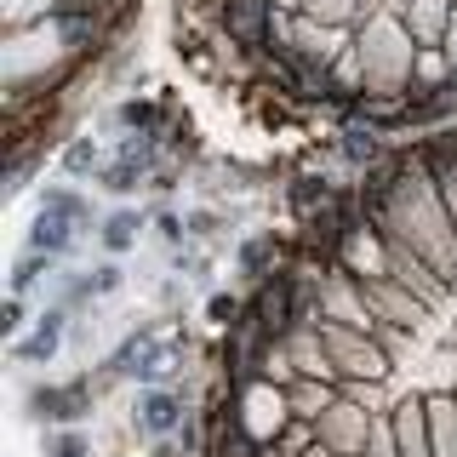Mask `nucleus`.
<instances>
[{
    "instance_id": "obj_1",
    "label": "nucleus",
    "mask_w": 457,
    "mask_h": 457,
    "mask_svg": "<svg viewBox=\"0 0 457 457\" xmlns=\"http://www.w3.org/2000/svg\"><path fill=\"white\" fill-rule=\"evenodd\" d=\"M366 223L378 228V235H389V240H406L423 263H435L440 275H446V286H457V228L446 218L440 183H435V171L423 166L418 143H411L406 161H400V178H395L389 200H383Z\"/></svg>"
},
{
    "instance_id": "obj_2",
    "label": "nucleus",
    "mask_w": 457,
    "mask_h": 457,
    "mask_svg": "<svg viewBox=\"0 0 457 457\" xmlns=\"http://www.w3.org/2000/svg\"><path fill=\"white\" fill-rule=\"evenodd\" d=\"M361 57H366V80H371L366 97H406L411 92V57H418V40H411L406 18L395 12V0L361 23Z\"/></svg>"
},
{
    "instance_id": "obj_3",
    "label": "nucleus",
    "mask_w": 457,
    "mask_h": 457,
    "mask_svg": "<svg viewBox=\"0 0 457 457\" xmlns=\"http://www.w3.org/2000/svg\"><path fill=\"white\" fill-rule=\"evenodd\" d=\"M223 395H228V406H235L240 428H246L257 446H275L286 428H292V400H286L280 383L257 378V383H240V389H223Z\"/></svg>"
},
{
    "instance_id": "obj_4",
    "label": "nucleus",
    "mask_w": 457,
    "mask_h": 457,
    "mask_svg": "<svg viewBox=\"0 0 457 457\" xmlns=\"http://www.w3.org/2000/svg\"><path fill=\"white\" fill-rule=\"evenodd\" d=\"M269 29H275V0H223L218 35L235 52H246V57L269 52Z\"/></svg>"
},
{
    "instance_id": "obj_5",
    "label": "nucleus",
    "mask_w": 457,
    "mask_h": 457,
    "mask_svg": "<svg viewBox=\"0 0 457 457\" xmlns=\"http://www.w3.org/2000/svg\"><path fill=\"white\" fill-rule=\"evenodd\" d=\"M189 395L183 389H137L132 400V428L143 440H171L183 423H189Z\"/></svg>"
},
{
    "instance_id": "obj_6",
    "label": "nucleus",
    "mask_w": 457,
    "mask_h": 457,
    "mask_svg": "<svg viewBox=\"0 0 457 457\" xmlns=\"http://www.w3.org/2000/svg\"><path fill=\"white\" fill-rule=\"evenodd\" d=\"M383 406H366V400H349V395H337V406L326 411L320 423V446H332L343 457H361L366 452V435H371V418H378Z\"/></svg>"
},
{
    "instance_id": "obj_7",
    "label": "nucleus",
    "mask_w": 457,
    "mask_h": 457,
    "mask_svg": "<svg viewBox=\"0 0 457 457\" xmlns=\"http://www.w3.org/2000/svg\"><path fill=\"white\" fill-rule=\"evenodd\" d=\"M361 286H366L371 314H378V320H389V326H406V332H418L428 314H435L418 292H411V286H400L395 275H371V280H361Z\"/></svg>"
},
{
    "instance_id": "obj_8",
    "label": "nucleus",
    "mask_w": 457,
    "mask_h": 457,
    "mask_svg": "<svg viewBox=\"0 0 457 457\" xmlns=\"http://www.w3.org/2000/svg\"><path fill=\"white\" fill-rule=\"evenodd\" d=\"M63 332H69V309L63 303L40 309L35 332H29V337H12V361H18V366H52L57 349H63Z\"/></svg>"
},
{
    "instance_id": "obj_9",
    "label": "nucleus",
    "mask_w": 457,
    "mask_h": 457,
    "mask_svg": "<svg viewBox=\"0 0 457 457\" xmlns=\"http://www.w3.org/2000/svg\"><path fill=\"white\" fill-rule=\"evenodd\" d=\"M337 269H343V275H354V280L389 275V240H383L371 223L349 228V240H343V252H337Z\"/></svg>"
},
{
    "instance_id": "obj_10",
    "label": "nucleus",
    "mask_w": 457,
    "mask_h": 457,
    "mask_svg": "<svg viewBox=\"0 0 457 457\" xmlns=\"http://www.w3.org/2000/svg\"><path fill=\"white\" fill-rule=\"evenodd\" d=\"M395 12L406 18L418 46H446V35L457 23V0H395Z\"/></svg>"
},
{
    "instance_id": "obj_11",
    "label": "nucleus",
    "mask_w": 457,
    "mask_h": 457,
    "mask_svg": "<svg viewBox=\"0 0 457 457\" xmlns=\"http://www.w3.org/2000/svg\"><path fill=\"white\" fill-rule=\"evenodd\" d=\"M80 235H86V223H75V218H63V212H46V206H40L35 223H29V252H46V257H57V263H63V257L80 246Z\"/></svg>"
},
{
    "instance_id": "obj_12",
    "label": "nucleus",
    "mask_w": 457,
    "mask_h": 457,
    "mask_svg": "<svg viewBox=\"0 0 457 457\" xmlns=\"http://www.w3.org/2000/svg\"><path fill=\"white\" fill-rule=\"evenodd\" d=\"M92 378H80V383H69V389H35L29 395V406H35V418H52V423H80L86 411H92Z\"/></svg>"
},
{
    "instance_id": "obj_13",
    "label": "nucleus",
    "mask_w": 457,
    "mask_h": 457,
    "mask_svg": "<svg viewBox=\"0 0 457 457\" xmlns=\"http://www.w3.org/2000/svg\"><path fill=\"white\" fill-rule=\"evenodd\" d=\"M395 435H400V457H435V446H428V406H423V395L395 400Z\"/></svg>"
},
{
    "instance_id": "obj_14",
    "label": "nucleus",
    "mask_w": 457,
    "mask_h": 457,
    "mask_svg": "<svg viewBox=\"0 0 457 457\" xmlns=\"http://www.w3.org/2000/svg\"><path fill=\"white\" fill-rule=\"evenodd\" d=\"M428 446L435 457H457V389H428Z\"/></svg>"
},
{
    "instance_id": "obj_15",
    "label": "nucleus",
    "mask_w": 457,
    "mask_h": 457,
    "mask_svg": "<svg viewBox=\"0 0 457 457\" xmlns=\"http://www.w3.org/2000/svg\"><path fill=\"white\" fill-rule=\"evenodd\" d=\"M337 154L354 171H366V166H378L383 154H389V143H383V132L371 120H349V126H343V137H337Z\"/></svg>"
},
{
    "instance_id": "obj_16",
    "label": "nucleus",
    "mask_w": 457,
    "mask_h": 457,
    "mask_svg": "<svg viewBox=\"0 0 457 457\" xmlns=\"http://www.w3.org/2000/svg\"><path fill=\"white\" fill-rule=\"evenodd\" d=\"M337 395H343V383H326V378H297L292 389H286V400H292V418H303V423H320L326 411L337 406Z\"/></svg>"
},
{
    "instance_id": "obj_17",
    "label": "nucleus",
    "mask_w": 457,
    "mask_h": 457,
    "mask_svg": "<svg viewBox=\"0 0 457 457\" xmlns=\"http://www.w3.org/2000/svg\"><path fill=\"white\" fill-rule=\"evenodd\" d=\"M235 269H240V275H246L252 286H257V280H269V275L280 269V240H275V235H252V240H240Z\"/></svg>"
},
{
    "instance_id": "obj_18",
    "label": "nucleus",
    "mask_w": 457,
    "mask_h": 457,
    "mask_svg": "<svg viewBox=\"0 0 457 457\" xmlns=\"http://www.w3.org/2000/svg\"><path fill=\"white\" fill-rule=\"evenodd\" d=\"M137 235H143V212H132V206L109 212V218L97 223V246H104L109 257H126V252L137 246Z\"/></svg>"
},
{
    "instance_id": "obj_19",
    "label": "nucleus",
    "mask_w": 457,
    "mask_h": 457,
    "mask_svg": "<svg viewBox=\"0 0 457 457\" xmlns=\"http://www.w3.org/2000/svg\"><path fill=\"white\" fill-rule=\"evenodd\" d=\"M297 12L326 29H361L366 23V6L361 0H297Z\"/></svg>"
},
{
    "instance_id": "obj_20",
    "label": "nucleus",
    "mask_w": 457,
    "mask_h": 457,
    "mask_svg": "<svg viewBox=\"0 0 457 457\" xmlns=\"http://www.w3.org/2000/svg\"><path fill=\"white\" fill-rule=\"evenodd\" d=\"M109 161H104V143H97L92 132H80V137H69L63 143V171L69 178H97Z\"/></svg>"
},
{
    "instance_id": "obj_21",
    "label": "nucleus",
    "mask_w": 457,
    "mask_h": 457,
    "mask_svg": "<svg viewBox=\"0 0 457 457\" xmlns=\"http://www.w3.org/2000/svg\"><path fill=\"white\" fill-rule=\"evenodd\" d=\"M57 275V257H46V252H29L23 246V257L12 263V297H29L40 280H52Z\"/></svg>"
},
{
    "instance_id": "obj_22",
    "label": "nucleus",
    "mask_w": 457,
    "mask_h": 457,
    "mask_svg": "<svg viewBox=\"0 0 457 457\" xmlns=\"http://www.w3.org/2000/svg\"><path fill=\"white\" fill-rule=\"evenodd\" d=\"M97 189H104V195H132L137 189V183H149V171H143L137 161H120V154H114V161L104 166V171H97Z\"/></svg>"
},
{
    "instance_id": "obj_23",
    "label": "nucleus",
    "mask_w": 457,
    "mask_h": 457,
    "mask_svg": "<svg viewBox=\"0 0 457 457\" xmlns=\"http://www.w3.org/2000/svg\"><path fill=\"white\" fill-rule=\"evenodd\" d=\"M40 206H46V212H63V218H75V223H92V206H86V195L69 189V183H52V189H40Z\"/></svg>"
},
{
    "instance_id": "obj_24",
    "label": "nucleus",
    "mask_w": 457,
    "mask_h": 457,
    "mask_svg": "<svg viewBox=\"0 0 457 457\" xmlns=\"http://www.w3.org/2000/svg\"><path fill=\"white\" fill-rule=\"evenodd\" d=\"M361 457H400V435H395V406H383L371 418V435H366V452Z\"/></svg>"
},
{
    "instance_id": "obj_25",
    "label": "nucleus",
    "mask_w": 457,
    "mask_h": 457,
    "mask_svg": "<svg viewBox=\"0 0 457 457\" xmlns=\"http://www.w3.org/2000/svg\"><path fill=\"white\" fill-rule=\"evenodd\" d=\"M240 309H246V303H240L235 292H212V297H206V320H212V326H223V332L240 320Z\"/></svg>"
},
{
    "instance_id": "obj_26",
    "label": "nucleus",
    "mask_w": 457,
    "mask_h": 457,
    "mask_svg": "<svg viewBox=\"0 0 457 457\" xmlns=\"http://www.w3.org/2000/svg\"><path fill=\"white\" fill-rule=\"evenodd\" d=\"M120 286H126V269L114 263V257H109V263H97V269H92V292H97V297H114Z\"/></svg>"
},
{
    "instance_id": "obj_27",
    "label": "nucleus",
    "mask_w": 457,
    "mask_h": 457,
    "mask_svg": "<svg viewBox=\"0 0 457 457\" xmlns=\"http://www.w3.org/2000/svg\"><path fill=\"white\" fill-rule=\"evenodd\" d=\"M23 320H29V297H12V292H6V309H0V332L18 337V332H23Z\"/></svg>"
},
{
    "instance_id": "obj_28",
    "label": "nucleus",
    "mask_w": 457,
    "mask_h": 457,
    "mask_svg": "<svg viewBox=\"0 0 457 457\" xmlns=\"http://www.w3.org/2000/svg\"><path fill=\"white\" fill-rule=\"evenodd\" d=\"M46 457H92V440H86V435H57Z\"/></svg>"
},
{
    "instance_id": "obj_29",
    "label": "nucleus",
    "mask_w": 457,
    "mask_h": 457,
    "mask_svg": "<svg viewBox=\"0 0 457 457\" xmlns=\"http://www.w3.org/2000/svg\"><path fill=\"white\" fill-rule=\"evenodd\" d=\"M218 228H223L218 212H189V240H212Z\"/></svg>"
},
{
    "instance_id": "obj_30",
    "label": "nucleus",
    "mask_w": 457,
    "mask_h": 457,
    "mask_svg": "<svg viewBox=\"0 0 457 457\" xmlns=\"http://www.w3.org/2000/svg\"><path fill=\"white\" fill-rule=\"evenodd\" d=\"M149 457H189V452H183L178 440H154V446H149Z\"/></svg>"
},
{
    "instance_id": "obj_31",
    "label": "nucleus",
    "mask_w": 457,
    "mask_h": 457,
    "mask_svg": "<svg viewBox=\"0 0 457 457\" xmlns=\"http://www.w3.org/2000/svg\"><path fill=\"white\" fill-rule=\"evenodd\" d=\"M303 457H343V452H332V446H320V440H314V446H309Z\"/></svg>"
},
{
    "instance_id": "obj_32",
    "label": "nucleus",
    "mask_w": 457,
    "mask_h": 457,
    "mask_svg": "<svg viewBox=\"0 0 457 457\" xmlns=\"http://www.w3.org/2000/svg\"><path fill=\"white\" fill-rule=\"evenodd\" d=\"M275 12H297V0H275Z\"/></svg>"
}]
</instances>
